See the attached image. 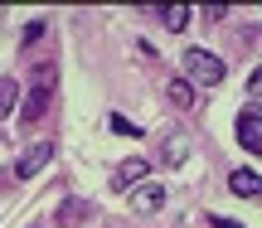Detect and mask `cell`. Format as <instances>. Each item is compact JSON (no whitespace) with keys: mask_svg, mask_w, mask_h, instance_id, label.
<instances>
[{"mask_svg":"<svg viewBox=\"0 0 262 228\" xmlns=\"http://www.w3.org/2000/svg\"><path fill=\"white\" fill-rule=\"evenodd\" d=\"M180 63H185V83L189 87H219L224 83V58L209 54V49H189Z\"/></svg>","mask_w":262,"mask_h":228,"instance_id":"6da1fadb","label":"cell"},{"mask_svg":"<svg viewBox=\"0 0 262 228\" xmlns=\"http://www.w3.org/2000/svg\"><path fill=\"white\" fill-rule=\"evenodd\" d=\"M49 68L54 63H39V73H34V87H29V97H25V112H19V122H44V112H49V97H54V87H49Z\"/></svg>","mask_w":262,"mask_h":228,"instance_id":"7a4b0ae2","label":"cell"},{"mask_svg":"<svg viewBox=\"0 0 262 228\" xmlns=\"http://www.w3.org/2000/svg\"><path fill=\"white\" fill-rule=\"evenodd\" d=\"M54 161V141H34L25 155H19V165H15V180H34L44 165Z\"/></svg>","mask_w":262,"mask_h":228,"instance_id":"3957f363","label":"cell"},{"mask_svg":"<svg viewBox=\"0 0 262 228\" xmlns=\"http://www.w3.org/2000/svg\"><path fill=\"white\" fill-rule=\"evenodd\" d=\"M146 175H150V161H141V155H131V161H122V165H117V170H112V185H117V190H136V185H146Z\"/></svg>","mask_w":262,"mask_h":228,"instance_id":"277c9868","label":"cell"},{"mask_svg":"<svg viewBox=\"0 0 262 228\" xmlns=\"http://www.w3.org/2000/svg\"><path fill=\"white\" fill-rule=\"evenodd\" d=\"M238 141H243V151H253L262 155V112H238Z\"/></svg>","mask_w":262,"mask_h":228,"instance_id":"5b68a950","label":"cell"},{"mask_svg":"<svg viewBox=\"0 0 262 228\" xmlns=\"http://www.w3.org/2000/svg\"><path fill=\"white\" fill-rule=\"evenodd\" d=\"M160 204H165V185H136V190H131V209L136 214H156Z\"/></svg>","mask_w":262,"mask_h":228,"instance_id":"8992f818","label":"cell"},{"mask_svg":"<svg viewBox=\"0 0 262 228\" xmlns=\"http://www.w3.org/2000/svg\"><path fill=\"white\" fill-rule=\"evenodd\" d=\"M228 190H233L238 199H257V194H262V175H253V170H233V175H228Z\"/></svg>","mask_w":262,"mask_h":228,"instance_id":"52a82bcc","label":"cell"},{"mask_svg":"<svg viewBox=\"0 0 262 228\" xmlns=\"http://www.w3.org/2000/svg\"><path fill=\"white\" fill-rule=\"evenodd\" d=\"M78 219H93V204L88 199H68L63 209L54 214V223H78Z\"/></svg>","mask_w":262,"mask_h":228,"instance_id":"ba28073f","label":"cell"},{"mask_svg":"<svg viewBox=\"0 0 262 228\" xmlns=\"http://www.w3.org/2000/svg\"><path fill=\"white\" fill-rule=\"evenodd\" d=\"M15 102H19V87H15V78H0V122H5V117L15 112Z\"/></svg>","mask_w":262,"mask_h":228,"instance_id":"9c48e42d","label":"cell"},{"mask_svg":"<svg viewBox=\"0 0 262 228\" xmlns=\"http://www.w3.org/2000/svg\"><path fill=\"white\" fill-rule=\"evenodd\" d=\"M170 102L175 107H194V87H189L185 78H170Z\"/></svg>","mask_w":262,"mask_h":228,"instance_id":"30bf717a","label":"cell"},{"mask_svg":"<svg viewBox=\"0 0 262 228\" xmlns=\"http://www.w3.org/2000/svg\"><path fill=\"white\" fill-rule=\"evenodd\" d=\"M160 161H165V165H180V161H185V136H170L165 151H160Z\"/></svg>","mask_w":262,"mask_h":228,"instance_id":"8fae6325","label":"cell"},{"mask_svg":"<svg viewBox=\"0 0 262 228\" xmlns=\"http://www.w3.org/2000/svg\"><path fill=\"white\" fill-rule=\"evenodd\" d=\"M160 15H165V25H170V29H185V25H189V5H165Z\"/></svg>","mask_w":262,"mask_h":228,"instance_id":"7c38bea8","label":"cell"},{"mask_svg":"<svg viewBox=\"0 0 262 228\" xmlns=\"http://www.w3.org/2000/svg\"><path fill=\"white\" fill-rule=\"evenodd\" d=\"M107 126H112L117 136H131V141H136V136H141V126H136V122H126V117H112V122H107Z\"/></svg>","mask_w":262,"mask_h":228,"instance_id":"4fadbf2b","label":"cell"},{"mask_svg":"<svg viewBox=\"0 0 262 228\" xmlns=\"http://www.w3.org/2000/svg\"><path fill=\"white\" fill-rule=\"evenodd\" d=\"M44 29H49V25H44V19H34V25H29V29H25V49H29V44H39V39H44Z\"/></svg>","mask_w":262,"mask_h":228,"instance_id":"5bb4252c","label":"cell"},{"mask_svg":"<svg viewBox=\"0 0 262 228\" xmlns=\"http://www.w3.org/2000/svg\"><path fill=\"white\" fill-rule=\"evenodd\" d=\"M209 228H243L238 219H224V214H209Z\"/></svg>","mask_w":262,"mask_h":228,"instance_id":"9a60e30c","label":"cell"},{"mask_svg":"<svg viewBox=\"0 0 262 228\" xmlns=\"http://www.w3.org/2000/svg\"><path fill=\"white\" fill-rule=\"evenodd\" d=\"M248 97H262V68H257L253 78H248Z\"/></svg>","mask_w":262,"mask_h":228,"instance_id":"2e32d148","label":"cell"}]
</instances>
